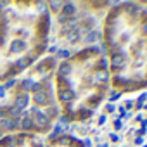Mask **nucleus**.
<instances>
[{
	"mask_svg": "<svg viewBox=\"0 0 147 147\" xmlns=\"http://www.w3.org/2000/svg\"><path fill=\"white\" fill-rule=\"evenodd\" d=\"M55 66L57 59L45 55L21 76L0 83V137L49 133L59 118L54 94Z\"/></svg>",
	"mask_w": 147,
	"mask_h": 147,
	"instance_id": "obj_1",
	"label": "nucleus"
},
{
	"mask_svg": "<svg viewBox=\"0 0 147 147\" xmlns=\"http://www.w3.org/2000/svg\"><path fill=\"white\" fill-rule=\"evenodd\" d=\"M50 30L47 2H0V83L21 76L45 57Z\"/></svg>",
	"mask_w": 147,
	"mask_h": 147,
	"instance_id": "obj_2",
	"label": "nucleus"
},
{
	"mask_svg": "<svg viewBox=\"0 0 147 147\" xmlns=\"http://www.w3.org/2000/svg\"><path fill=\"white\" fill-rule=\"evenodd\" d=\"M95 49H85L55 66L54 94L64 121H83L92 114L106 82Z\"/></svg>",
	"mask_w": 147,
	"mask_h": 147,
	"instance_id": "obj_3",
	"label": "nucleus"
},
{
	"mask_svg": "<svg viewBox=\"0 0 147 147\" xmlns=\"http://www.w3.org/2000/svg\"><path fill=\"white\" fill-rule=\"evenodd\" d=\"M0 147H45V142L35 133H11L0 137Z\"/></svg>",
	"mask_w": 147,
	"mask_h": 147,
	"instance_id": "obj_4",
	"label": "nucleus"
},
{
	"mask_svg": "<svg viewBox=\"0 0 147 147\" xmlns=\"http://www.w3.org/2000/svg\"><path fill=\"white\" fill-rule=\"evenodd\" d=\"M45 147H85V144H83L80 138L73 137V135H69V133H62V135L52 137V138L45 144Z\"/></svg>",
	"mask_w": 147,
	"mask_h": 147,
	"instance_id": "obj_5",
	"label": "nucleus"
}]
</instances>
